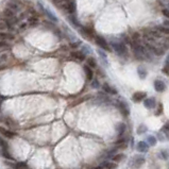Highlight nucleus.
<instances>
[{
    "instance_id": "obj_1",
    "label": "nucleus",
    "mask_w": 169,
    "mask_h": 169,
    "mask_svg": "<svg viewBox=\"0 0 169 169\" xmlns=\"http://www.w3.org/2000/svg\"><path fill=\"white\" fill-rule=\"evenodd\" d=\"M132 49L134 55L137 60H150L151 59V51L146 46L141 45V43H134L132 42Z\"/></svg>"
},
{
    "instance_id": "obj_2",
    "label": "nucleus",
    "mask_w": 169,
    "mask_h": 169,
    "mask_svg": "<svg viewBox=\"0 0 169 169\" xmlns=\"http://www.w3.org/2000/svg\"><path fill=\"white\" fill-rule=\"evenodd\" d=\"M112 47L114 51L120 56H123L127 54V47L122 42H113Z\"/></svg>"
},
{
    "instance_id": "obj_3",
    "label": "nucleus",
    "mask_w": 169,
    "mask_h": 169,
    "mask_svg": "<svg viewBox=\"0 0 169 169\" xmlns=\"http://www.w3.org/2000/svg\"><path fill=\"white\" fill-rule=\"evenodd\" d=\"M0 150H1V154L2 156H4L5 158L12 160V156L9 152V146L7 144V141H4L2 137H0Z\"/></svg>"
},
{
    "instance_id": "obj_4",
    "label": "nucleus",
    "mask_w": 169,
    "mask_h": 169,
    "mask_svg": "<svg viewBox=\"0 0 169 169\" xmlns=\"http://www.w3.org/2000/svg\"><path fill=\"white\" fill-rule=\"evenodd\" d=\"M13 28V21L7 18L0 19V32H8Z\"/></svg>"
},
{
    "instance_id": "obj_5",
    "label": "nucleus",
    "mask_w": 169,
    "mask_h": 169,
    "mask_svg": "<svg viewBox=\"0 0 169 169\" xmlns=\"http://www.w3.org/2000/svg\"><path fill=\"white\" fill-rule=\"evenodd\" d=\"M96 43L100 48L105 49V50H110V46H109V44H108V42H106V40L103 38L102 36L96 35Z\"/></svg>"
},
{
    "instance_id": "obj_6",
    "label": "nucleus",
    "mask_w": 169,
    "mask_h": 169,
    "mask_svg": "<svg viewBox=\"0 0 169 169\" xmlns=\"http://www.w3.org/2000/svg\"><path fill=\"white\" fill-rule=\"evenodd\" d=\"M2 15H3V18H7L9 20H15V12L9 8H5L2 12ZM14 24V22H13Z\"/></svg>"
},
{
    "instance_id": "obj_7",
    "label": "nucleus",
    "mask_w": 169,
    "mask_h": 169,
    "mask_svg": "<svg viewBox=\"0 0 169 169\" xmlns=\"http://www.w3.org/2000/svg\"><path fill=\"white\" fill-rule=\"evenodd\" d=\"M145 163V158L143 156H136V157H134L133 158V161H132V163H131V167L132 168H139L143 164Z\"/></svg>"
},
{
    "instance_id": "obj_8",
    "label": "nucleus",
    "mask_w": 169,
    "mask_h": 169,
    "mask_svg": "<svg viewBox=\"0 0 169 169\" xmlns=\"http://www.w3.org/2000/svg\"><path fill=\"white\" fill-rule=\"evenodd\" d=\"M70 55L77 62H82V61L85 60V54L81 51H73V52L70 53Z\"/></svg>"
},
{
    "instance_id": "obj_9",
    "label": "nucleus",
    "mask_w": 169,
    "mask_h": 169,
    "mask_svg": "<svg viewBox=\"0 0 169 169\" xmlns=\"http://www.w3.org/2000/svg\"><path fill=\"white\" fill-rule=\"evenodd\" d=\"M146 96H147V94L144 93V92H136V93L133 94L132 99L134 102H139L141 100H145Z\"/></svg>"
},
{
    "instance_id": "obj_10",
    "label": "nucleus",
    "mask_w": 169,
    "mask_h": 169,
    "mask_svg": "<svg viewBox=\"0 0 169 169\" xmlns=\"http://www.w3.org/2000/svg\"><path fill=\"white\" fill-rule=\"evenodd\" d=\"M136 149L138 152H147L149 150V144L147 141H139L137 144Z\"/></svg>"
},
{
    "instance_id": "obj_11",
    "label": "nucleus",
    "mask_w": 169,
    "mask_h": 169,
    "mask_svg": "<svg viewBox=\"0 0 169 169\" xmlns=\"http://www.w3.org/2000/svg\"><path fill=\"white\" fill-rule=\"evenodd\" d=\"M154 88H155V90H156V92H158V93H162V92H164V90H165L166 85H165V83H164L163 81L155 80V81H154Z\"/></svg>"
},
{
    "instance_id": "obj_12",
    "label": "nucleus",
    "mask_w": 169,
    "mask_h": 169,
    "mask_svg": "<svg viewBox=\"0 0 169 169\" xmlns=\"http://www.w3.org/2000/svg\"><path fill=\"white\" fill-rule=\"evenodd\" d=\"M118 106H119V110H120V112L122 113L123 116H128L130 114L129 108H128V105L125 104V102L119 101V102H118Z\"/></svg>"
},
{
    "instance_id": "obj_13",
    "label": "nucleus",
    "mask_w": 169,
    "mask_h": 169,
    "mask_svg": "<svg viewBox=\"0 0 169 169\" xmlns=\"http://www.w3.org/2000/svg\"><path fill=\"white\" fill-rule=\"evenodd\" d=\"M102 89L104 90L106 94H110V95H116L117 94V90L114 87H112L109 83H103L102 85Z\"/></svg>"
},
{
    "instance_id": "obj_14",
    "label": "nucleus",
    "mask_w": 169,
    "mask_h": 169,
    "mask_svg": "<svg viewBox=\"0 0 169 169\" xmlns=\"http://www.w3.org/2000/svg\"><path fill=\"white\" fill-rule=\"evenodd\" d=\"M0 133H1L3 136L8 137V138H13V137L16 135L14 132H12V131H10V130H8V129H5L4 127H0Z\"/></svg>"
},
{
    "instance_id": "obj_15",
    "label": "nucleus",
    "mask_w": 169,
    "mask_h": 169,
    "mask_svg": "<svg viewBox=\"0 0 169 169\" xmlns=\"http://www.w3.org/2000/svg\"><path fill=\"white\" fill-rule=\"evenodd\" d=\"M144 105H145L147 109H154L155 106V100L154 98H148L144 100Z\"/></svg>"
},
{
    "instance_id": "obj_16",
    "label": "nucleus",
    "mask_w": 169,
    "mask_h": 169,
    "mask_svg": "<svg viewBox=\"0 0 169 169\" xmlns=\"http://www.w3.org/2000/svg\"><path fill=\"white\" fill-rule=\"evenodd\" d=\"M83 68H84V71H85V76H86V79H87L88 81L93 80L94 73H93V70H92V68L89 67L88 65H86V66H84Z\"/></svg>"
},
{
    "instance_id": "obj_17",
    "label": "nucleus",
    "mask_w": 169,
    "mask_h": 169,
    "mask_svg": "<svg viewBox=\"0 0 169 169\" xmlns=\"http://www.w3.org/2000/svg\"><path fill=\"white\" fill-rule=\"evenodd\" d=\"M14 40V35L9 32H0V40Z\"/></svg>"
},
{
    "instance_id": "obj_18",
    "label": "nucleus",
    "mask_w": 169,
    "mask_h": 169,
    "mask_svg": "<svg viewBox=\"0 0 169 169\" xmlns=\"http://www.w3.org/2000/svg\"><path fill=\"white\" fill-rule=\"evenodd\" d=\"M102 167L104 169H116L117 163H115V162H104V163H102Z\"/></svg>"
},
{
    "instance_id": "obj_19",
    "label": "nucleus",
    "mask_w": 169,
    "mask_h": 169,
    "mask_svg": "<svg viewBox=\"0 0 169 169\" xmlns=\"http://www.w3.org/2000/svg\"><path fill=\"white\" fill-rule=\"evenodd\" d=\"M66 9H67V12H68L69 14H73V13H76V3H75L73 1L69 2V3H67Z\"/></svg>"
},
{
    "instance_id": "obj_20",
    "label": "nucleus",
    "mask_w": 169,
    "mask_h": 169,
    "mask_svg": "<svg viewBox=\"0 0 169 169\" xmlns=\"http://www.w3.org/2000/svg\"><path fill=\"white\" fill-rule=\"evenodd\" d=\"M86 62H87V65H88L90 68H96V67H97V62H96V60H95L94 57H92V56L87 57Z\"/></svg>"
},
{
    "instance_id": "obj_21",
    "label": "nucleus",
    "mask_w": 169,
    "mask_h": 169,
    "mask_svg": "<svg viewBox=\"0 0 169 169\" xmlns=\"http://www.w3.org/2000/svg\"><path fill=\"white\" fill-rule=\"evenodd\" d=\"M125 158V155L122 153H116L114 156L112 157V161L115 162V163H118V162H121Z\"/></svg>"
},
{
    "instance_id": "obj_22",
    "label": "nucleus",
    "mask_w": 169,
    "mask_h": 169,
    "mask_svg": "<svg viewBox=\"0 0 169 169\" xmlns=\"http://www.w3.org/2000/svg\"><path fill=\"white\" fill-rule=\"evenodd\" d=\"M116 130H117V132H118V134L121 136V135H122L125 131V123H118V125H117Z\"/></svg>"
},
{
    "instance_id": "obj_23",
    "label": "nucleus",
    "mask_w": 169,
    "mask_h": 169,
    "mask_svg": "<svg viewBox=\"0 0 169 169\" xmlns=\"http://www.w3.org/2000/svg\"><path fill=\"white\" fill-rule=\"evenodd\" d=\"M137 73H138V76H139L141 79H145L146 77H147V71L143 67H139V68L137 69Z\"/></svg>"
},
{
    "instance_id": "obj_24",
    "label": "nucleus",
    "mask_w": 169,
    "mask_h": 169,
    "mask_svg": "<svg viewBox=\"0 0 169 169\" xmlns=\"http://www.w3.org/2000/svg\"><path fill=\"white\" fill-rule=\"evenodd\" d=\"M7 8L11 9V10H13V11L15 12V11H17V10L19 9V7H18V5H17L15 2H9V3L7 4Z\"/></svg>"
},
{
    "instance_id": "obj_25",
    "label": "nucleus",
    "mask_w": 169,
    "mask_h": 169,
    "mask_svg": "<svg viewBox=\"0 0 169 169\" xmlns=\"http://www.w3.org/2000/svg\"><path fill=\"white\" fill-rule=\"evenodd\" d=\"M38 24V18L36 16H33L29 18V24L30 26H36Z\"/></svg>"
},
{
    "instance_id": "obj_26",
    "label": "nucleus",
    "mask_w": 169,
    "mask_h": 169,
    "mask_svg": "<svg viewBox=\"0 0 169 169\" xmlns=\"http://www.w3.org/2000/svg\"><path fill=\"white\" fill-rule=\"evenodd\" d=\"M44 12L46 13V14H47V16H48L49 18H50V19L52 20V21H57V18H56V17L54 16V15H53V13H52V12H50L49 10H45Z\"/></svg>"
},
{
    "instance_id": "obj_27",
    "label": "nucleus",
    "mask_w": 169,
    "mask_h": 169,
    "mask_svg": "<svg viewBox=\"0 0 169 169\" xmlns=\"http://www.w3.org/2000/svg\"><path fill=\"white\" fill-rule=\"evenodd\" d=\"M0 48H3L5 50H9L10 49V45L8 44L7 40H0Z\"/></svg>"
},
{
    "instance_id": "obj_28",
    "label": "nucleus",
    "mask_w": 169,
    "mask_h": 169,
    "mask_svg": "<svg viewBox=\"0 0 169 169\" xmlns=\"http://www.w3.org/2000/svg\"><path fill=\"white\" fill-rule=\"evenodd\" d=\"M162 71L165 73L166 76L169 77V62H166V65L163 67V69H162Z\"/></svg>"
},
{
    "instance_id": "obj_29",
    "label": "nucleus",
    "mask_w": 169,
    "mask_h": 169,
    "mask_svg": "<svg viewBox=\"0 0 169 169\" xmlns=\"http://www.w3.org/2000/svg\"><path fill=\"white\" fill-rule=\"evenodd\" d=\"M147 143H148L150 146H153V145H155L156 139H155V138H154L153 136H149L148 138H147Z\"/></svg>"
},
{
    "instance_id": "obj_30",
    "label": "nucleus",
    "mask_w": 169,
    "mask_h": 169,
    "mask_svg": "<svg viewBox=\"0 0 169 169\" xmlns=\"http://www.w3.org/2000/svg\"><path fill=\"white\" fill-rule=\"evenodd\" d=\"M8 59H9V55L7 54V53L1 54V55H0V64H2V63H4L5 61H8Z\"/></svg>"
},
{
    "instance_id": "obj_31",
    "label": "nucleus",
    "mask_w": 169,
    "mask_h": 169,
    "mask_svg": "<svg viewBox=\"0 0 169 169\" xmlns=\"http://www.w3.org/2000/svg\"><path fill=\"white\" fill-rule=\"evenodd\" d=\"M146 131H147V128H146L144 125H141V127L137 129V133H138V134H143V133L146 132Z\"/></svg>"
},
{
    "instance_id": "obj_32",
    "label": "nucleus",
    "mask_w": 169,
    "mask_h": 169,
    "mask_svg": "<svg viewBox=\"0 0 169 169\" xmlns=\"http://www.w3.org/2000/svg\"><path fill=\"white\" fill-rule=\"evenodd\" d=\"M163 15L169 19V9H164L163 10Z\"/></svg>"
},
{
    "instance_id": "obj_33",
    "label": "nucleus",
    "mask_w": 169,
    "mask_h": 169,
    "mask_svg": "<svg viewBox=\"0 0 169 169\" xmlns=\"http://www.w3.org/2000/svg\"><path fill=\"white\" fill-rule=\"evenodd\" d=\"M163 130H164L165 132H169V121H168V122H166L165 125H164V127H163Z\"/></svg>"
},
{
    "instance_id": "obj_34",
    "label": "nucleus",
    "mask_w": 169,
    "mask_h": 169,
    "mask_svg": "<svg viewBox=\"0 0 169 169\" xmlns=\"http://www.w3.org/2000/svg\"><path fill=\"white\" fill-rule=\"evenodd\" d=\"M98 53L100 54V56L102 57V59H104V60H106V55H105V53H103L101 50H98Z\"/></svg>"
},
{
    "instance_id": "obj_35",
    "label": "nucleus",
    "mask_w": 169,
    "mask_h": 169,
    "mask_svg": "<svg viewBox=\"0 0 169 169\" xmlns=\"http://www.w3.org/2000/svg\"><path fill=\"white\" fill-rule=\"evenodd\" d=\"M163 26L166 27V28H169V19H166L163 21Z\"/></svg>"
},
{
    "instance_id": "obj_36",
    "label": "nucleus",
    "mask_w": 169,
    "mask_h": 169,
    "mask_svg": "<svg viewBox=\"0 0 169 169\" xmlns=\"http://www.w3.org/2000/svg\"><path fill=\"white\" fill-rule=\"evenodd\" d=\"M92 86H93V87H98V86H99V83H98V81L97 80H95V81H93V83H92Z\"/></svg>"
},
{
    "instance_id": "obj_37",
    "label": "nucleus",
    "mask_w": 169,
    "mask_h": 169,
    "mask_svg": "<svg viewBox=\"0 0 169 169\" xmlns=\"http://www.w3.org/2000/svg\"><path fill=\"white\" fill-rule=\"evenodd\" d=\"M94 169H104L102 166H100V167H96V168H94Z\"/></svg>"
},
{
    "instance_id": "obj_38",
    "label": "nucleus",
    "mask_w": 169,
    "mask_h": 169,
    "mask_svg": "<svg viewBox=\"0 0 169 169\" xmlns=\"http://www.w3.org/2000/svg\"><path fill=\"white\" fill-rule=\"evenodd\" d=\"M1 104H2V99H1V97H0V108H1Z\"/></svg>"
},
{
    "instance_id": "obj_39",
    "label": "nucleus",
    "mask_w": 169,
    "mask_h": 169,
    "mask_svg": "<svg viewBox=\"0 0 169 169\" xmlns=\"http://www.w3.org/2000/svg\"><path fill=\"white\" fill-rule=\"evenodd\" d=\"M167 62H169V54H168V57H167Z\"/></svg>"
},
{
    "instance_id": "obj_40",
    "label": "nucleus",
    "mask_w": 169,
    "mask_h": 169,
    "mask_svg": "<svg viewBox=\"0 0 169 169\" xmlns=\"http://www.w3.org/2000/svg\"><path fill=\"white\" fill-rule=\"evenodd\" d=\"M168 5H169V1H168Z\"/></svg>"
}]
</instances>
